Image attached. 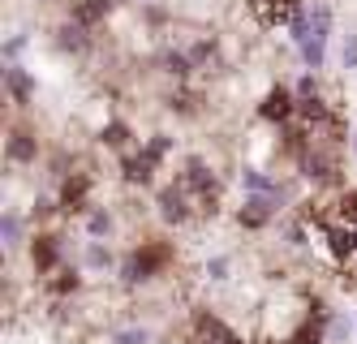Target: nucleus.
Returning a JSON list of instances; mask_svg holds the SVG:
<instances>
[{"instance_id":"18","label":"nucleus","mask_w":357,"mask_h":344,"mask_svg":"<svg viewBox=\"0 0 357 344\" xmlns=\"http://www.w3.org/2000/svg\"><path fill=\"white\" fill-rule=\"evenodd\" d=\"M0 237H5V250L26 246L31 241V237H26V220H22L17 211H5V220H0Z\"/></svg>"},{"instance_id":"26","label":"nucleus","mask_w":357,"mask_h":344,"mask_svg":"<svg viewBox=\"0 0 357 344\" xmlns=\"http://www.w3.org/2000/svg\"><path fill=\"white\" fill-rule=\"evenodd\" d=\"M142 147H146V155H151L155 164H164L168 155H172V147H176V138H172V134H151V138H142Z\"/></svg>"},{"instance_id":"24","label":"nucleus","mask_w":357,"mask_h":344,"mask_svg":"<svg viewBox=\"0 0 357 344\" xmlns=\"http://www.w3.org/2000/svg\"><path fill=\"white\" fill-rule=\"evenodd\" d=\"M297 52H301V65H305V69H314V73L327 65V43H323V39H305Z\"/></svg>"},{"instance_id":"27","label":"nucleus","mask_w":357,"mask_h":344,"mask_svg":"<svg viewBox=\"0 0 357 344\" xmlns=\"http://www.w3.org/2000/svg\"><path fill=\"white\" fill-rule=\"evenodd\" d=\"M168 112H181V117H194L198 112V99L185 91V87H176L172 95H168Z\"/></svg>"},{"instance_id":"12","label":"nucleus","mask_w":357,"mask_h":344,"mask_svg":"<svg viewBox=\"0 0 357 344\" xmlns=\"http://www.w3.org/2000/svg\"><path fill=\"white\" fill-rule=\"evenodd\" d=\"M91 43H95V31H91V26L73 22V17L56 26V47L65 52V57H86V52H91Z\"/></svg>"},{"instance_id":"1","label":"nucleus","mask_w":357,"mask_h":344,"mask_svg":"<svg viewBox=\"0 0 357 344\" xmlns=\"http://www.w3.org/2000/svg\"><path fill=\"white\" fill-rule=\"evenodd\" d=\"M172 262H176V246L164 241V237H146L142 246H134L130 254L121 258V284L125 288H138V284H151V280H160L172 271Z\"/></svg>"},{"instance_id":"8","label":"nucleus","mask_w":357,"mask_h":344,"mask_svg":"<svg viewBox=\"0 0 357 344\" xmlns=\"http://www.w3.org/2000/svg\"><path fill=\"white\" fill-rule=\"evenodd\" d=\"M5 160L13 168H31L39 164V134L31 125H13L9 134H5Z\"/></svg>"},{"instance_id":"3","label":"nucleus","mask_w":357,"mask_h":344,"mask_svg":"<svg viewBox=\"0 0 357 344\" xmlns=\"http://www.w3.org/2000/svg\"><path fill=\"white\" fill-rule=\"evenodd\" d=\"M155 216L168 228H181V224H190L198 216V202H194V194L185 190L181 181H168V185H160V190H155Z\"/></svg>"},{"instance_id":"31","label":"nucleus","mask_w":357,"mask_h":344,"mask_svg":"<svg viewBox=\"0 0 357 344\" xmlns=\"http://www.w3.org/2000/svg\"><path fill=\"white\" fill-rule=\"evenodd\" d=\"M22 52H26V35H13V39L5 43V61H17Z\"/></svg>"},{"instance_id":"32","label":"nucleus","mask_w":357,"mask_h":344,"mask_svg":"<svg viewBox=\"0 0 357 344\" xmlns=\"http://www.w3.org/2000/svg\"><path fill=\"white\" fill-rule=\"evenodd\" d=\"M142 17H146L151 26H164V22H168V13H164L160 5H146V9H142Z\"/></svg>"},{"instance_id":"17","label":"nucleus","mask_w":357,"mask_h":344,"mask_svg":"<svg viewBox=\"0 0 357 344\" xmlns=\"http://www.w3.org/2000/svg\"><path fill=\"white\" fill-rule=\"evenodd\" d=\"M160 69H164L168 77H176V82H190L194 61H190V52H181V47H168V52H160Z\"/></svg>"},{"instance_id":"16","label":"nucleus","mask_w":357,"mask_h":344,"mask_svg":"<svg viewBox=\"0 0 357 344\" xmlns=\"http://www.w3.org/2000/svg\"><path fill=\"white\" fill-rule=\"evenodd\" d=\"M108 9H112V0H69V17L91 26V31H99V22L108 17Z\"/></svg>"},{"instance_id":"11","label":"nucleus","mask_w":357,"mask_h":344,"mask_svg":"<svg viewBox=\"0 0 357 344\" xmlns=\"http://www.w3.org/2000/svg\"><path fill=\"white\" fill-rule=\"evenodd\" d=\"M5 95H9L13 108H31V99H35V73L26 65L9 61L5 65Z\"/></svg>"},{"instance_id":"21","label":"nucleus","mask_w":357,"mask_h":344,"mask_svg":"<svg viewBox=\"0 0 357 344\" xmlns=\"http://www.w3.org/2000/svg\"><path fill=\"white\" fill-rule=\"evenodd\" d=\"M280 237H284V246L301 250V246H310V224H305L301 216L297 220H284V224H280Z\"/></svg>"},{"instance_id":"14","label":"nucleus","mask_w":357,"mask_h":344,"mask_svg":"<svg viewBox=\"0 0 357 344\" xmlns=\"http://www.w3.org/2000/svg\"><path fill=\"white\" fill-rule=\"evenodd\" d=\"M99 147H104V151H112V155L134 151L138 142H134V129H130V121H108L104 129H99Z\"/></svg>"},{"instance_id":"25","label":"nucleus","mask_w":357,"mask_h":344,"mask_svg":"<svg viewBox=\"0 0 357 344\" xmlns=\"http://www.w3.org/2000/svg\"><path fill=\"white\" fill-rule=\"evenodd\" d=\"M202 276H207L211 284H228V280H233V258H224V254L207 258V262H202Z\"/></svg>"},{"instance_id":"33","label":"nucleus","mask_w":357,"mask_h":344,"mask_svg":"<svg viewBox=\"0 0 357 344\" xmlns=\"http://www.w3.org/2000/svg\"><path fill=\"white\" fill-rule=\"evenodd\" d=\"M349 147H353V155H357V129H353V142H349Z\"/></svg>"},{"instance_id":"22","label":"nucleus","mask_w":357,"mask_h":344,"mask_svg":"<svg viewBox=\"0 0 357 344\" xmlns=\"http://www.w3.org/2000/svg\"><path fill=\"white\" fill-rule=\"evenodd\" d=\"M284 31H289V39L301 47L305 39H314V13H310V9H301V13H297L289 26H284Z\"/></svg>"},{"instance_id":"20","label":"nucleus","mask_w":357,"mask_h":344,"mask_svg":"<svg viewBox=\"0 0 357 344\" xmlns=\"http://www.w3.org/2000/svg\"><path fill=\"white\" fill-rule=\"evenodd\" d=\"M82 267L86 271H108V267H116V258H112V250L104 246V241H86V250H82Z\"/></svg>"},{"instance_id":"30","label":"nucleus","mask_w":357,"mask_h":344,"mask_svg":"<svg viewBox=\"0 0 357 344\" xmlns=\"http://www.w3.org/2000/svg\"><path fill=\"white\" fill-rule=\"evenodd\" d=\"M340 65H344V69H357V35H349V39H344V52H340Z\"/></svg>"},{"instance_id":"10","label":"nucleus","mask_w":357,"mask_h":344,"mask_svg":"<svg viewBox=\"0 0 357 344\" xmlns=\"http://www.w3.org/2000/svg\"><path fill=\"white\" fill-rule=\"evenodd\" d=\"M305 5L301 0H250V13L259 26H267V31H280V26H289Z\"/></svg>"},{"instance_id":"34","label":"nucleus","mask_w":357,"mask_h":344,"mask_svg":"<svg viewBox=\"0 0 357 344\" xmlns=\"http://www.w3.org/2000/svg\"><path fill=\"white\" fill-rule=\"evenodd\" d=\"M112 5H125V0H112Z\"/></svg>"},{"instance_id":"2","label":"nucleus","mask_w":357,"mask_h":344,"mask_svg":"<svg viewBox=\"0 0 357 344\" xmlns=\"http://www.w3.org/2000/svg\"><path fill=\"white\" fill-rule=\"evenodd\" d=\"M176 181L194 194L198 216H215V211H220V177H215V168L202 160V155H185L181 177H176Z\"/></svg>"},{"instance_id":"7","label":"nucleus","mask_w":357,"mask_h":344,"mask_svg":"<svg viewBox=\"0 0 357 344\" xmlns=\"http://www.w3.org/2000/svg\"><path fill=\"white\" fill-rule=\"evenodd\" d=\"M160 168H164V164L151 160L142 142H138L134 151H125V155H121V181H125V185H134V190H151Z\"/></svg>"},{"instance_id":"13","label":"nucleus","mask_w":357,"mask_h":344,"mask_svg":"<svg viewBox=\"0 0 357 344\" xmlns=\"http://www.w3.org/2000/svg\"><path fill=\"white\" fill-rule=\"evenodd\" d=\"M241 190L245 194H275L280 202H289V185H280L267 168H259V164H245L241 168Z\"/></svg>"},{"instance_id":"28","label":"nucleus","mask_w":357,"mask_h":344,"mask_svg":"<svg viewBox=\"0 0 357 344\" xmlns=\"http://www.w3.org/2000/svg\"><path fill=\"white\" fill-rule=\"evenodd\" d=\"M112 344H151V331L142 323H130V327H116L112 331Z\"/></svg>"},{"instance_id":"9","label":"nucleus","mask_w":357,"mask_h":344,"mask_svg":"<svg viewBox=\"0 0 357 344\" xmlns=\"http://www.w3.org/2000/svg\"><path fill=\"white\" fill-rule=\"evenodd\" d=\"M259 117L267 121V125H289V121H297V91L293 87H271L267 95H263V103H259Z\"/></svg>"},{"instance_id":"19","label":"nucleus","mask_w":357,"mask_h":344,"mask_svg":"<svg viewBox=\"0 0 357 344\" xmlns=\"http://www.w3.org/2000/svg\"><path fill=\"white\" fill-rule=\"evenodd\" d=\"M112 228H116V216H112L108 207H91L86 211V237L104 241V237H112Z\"/></svg>"},{"instance_id":"6","label":"nucleus","mask_w":357,"mask_h":344,"mask_svg":"<svg viewBox=\"0 0 357 344\" xmlns=\"http://www.w3.org/2000/svg\"><path fill=\"white\" fill-rule=\"evenodd\" d=\"M280 207H284V202H280L275 194H245V202L237 207V224L245 232H263L267 224H275Z\"/></svg>"},{"instance_id":"23","label":"nucleus","mask_w":357,"mask_h":344,"mask_svg":"<svg viewBox=\"0 0 357 344\" xmlns=\"http://www.w3.org/2000/svg\"><path fill=\"white\" fill-rule=\"evenodd\" d=\"M185 52H190L194 69H211V65L220 61V52H215V39H198V43H190Z\"/></svg>"},{"instance_id":"15","label":"nucleus","mask_w":357,"mask_h":344,"mask_svg":"<svg viewBox=\"0 0 357 344\" xmlns=\"http://www.w3.org/2000/svg\"><path fill=\"white\" fill-rule=\"evenodd\" d=\"M43 284H47V293H52L56 301H65L73 293H82V271L78 267H56L52 276H43Z\"/></svg>"},{"instance_id":"5","label":"nucleus","mask_w":357,"mask_h":344,"mask_svg":"<svg viewBox=\"0 0 357 344\" xmlns=\"http://www.w3.org/2000/svg\"><path fill=\"white\" fill-rule=\"evenodd\" d=\"M91 190H95L91 168H73V172H65V177H61V190H56L61 211H65V216H82V211H91Z\"/></svg>"},{"instance_id":"4","label":"nucleus","mask_w":357,"mask_h":344,"mask_svg":"<svg viewBox=\"0 0 357 344\" xmlns=\"http://www.w3.org/2000/svg\"><path fill=\"white\" fill-rule=\"evenodd\" d=\"M26 254H31L35 276H52L56 267H65V241H61V232L39 228L31 241H26Z\"/></svg>"},{"instance_id":"29","label":"nucleus","mask_w":357,"mask_h":344,"mask_svg":"<svg viewBox=\"0 0 357 344\" xmlns=\"http://www.w3.org/2000/svg\"><path fill=\"white\" fill-rule=\"evenodd\" d=\"M293 91H297V99H310V95H319V91H323V87H319V73H314V69H310V73H301Z\"/></svg>"}]
</instances>
